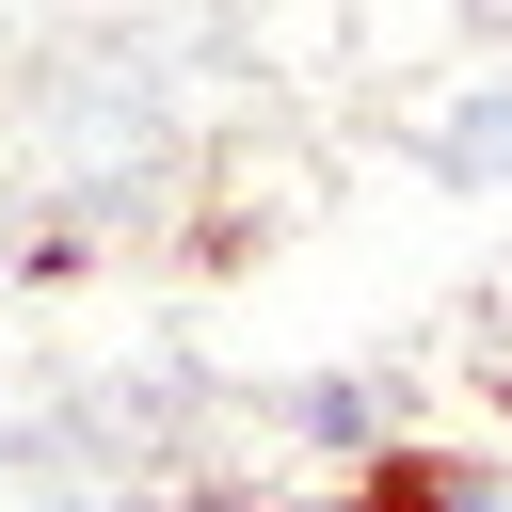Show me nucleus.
Instances as JSON below:
<instances>
[{"mask_svg":"<svg viewBox=\"0 0 512 512\" xmlns=\"http://www.w3.org/2000/svg\"><path fill=\"white\" fill-rule=\"evenodd\" d=\"M288 416H304V448H320V464H352V448H384V384H368V368H320V384H304Z\"/></svg>","mask_w":512,"mask_h":512,"instance_id":"2","label":"nucleus"},{"mask_svg":"<svg viewBox=\"0 0 512 512\" xmlns=\"http://www.w3.org/2000/svg\"><path fill=\"white\" fill-rule=\"evenodd\" d=\"M64 272H96V240H80V224H32V256H16V288H64Z\"/></svg>","mask_w":512,"mask_h":512,"instance_id":"3","label":"nucleus"},{"mask_svg":"<svg viewBox=\"0 0 512 512\" xmlns=\"http://www.w3.org/2000/svg\"><path fill=\"white\" fill-rule=\"evenodd\" d=\"M336 496H352V512H512V480H496L480 448H432V432L352 448V464H336Z\"/></svg>","mask_w":512,"mask_h":512,"instance_id":"1","label":"nucleus"},{"mask_svg":"<svg viewBox=\"0 0 512 512\" xmlns=\"http://www.w3.org/2000/svg\"><path fill=\"white\" fill-rule=\"evenodd\" d=\"M256 512H352V496H336V480H304V496H256Z\"/></svg>","mask_w":512,"mask_h":512,"instance_id":"4","label":"nucleus"}]
</instances>
